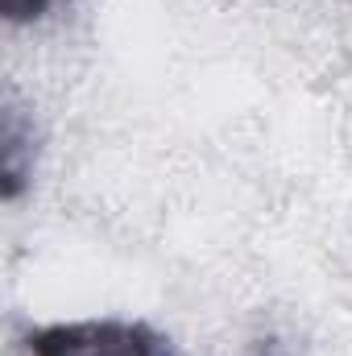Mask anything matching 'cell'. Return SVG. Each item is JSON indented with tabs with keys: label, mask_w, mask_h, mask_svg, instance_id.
I'll return each mask as SVG.
<instances>
[{
	"label": "cell",
	"mask_w": 352,
	"mask_h": 356,
	"mask_svg": "<svg viewBox=\"0 0 352 356\" xmlns=\"http://www.w3.org/2000/svg\"><path fill=\"white\" fill-rule=\"evenodd\" d=\"M25 356H175V348L145 323L88 319L33 332L25 340Z\"/></svg>",
	"instance_id": "obj_1"
},
{
	"label": "cell",
	"mask_w": 352,
	"mask_h": 356,
	"mask_svg": "<svg viewBox=\"0 0 352 356\" xmlns=\"http://www.w3.org/2000/svg\"><path fill=\"white\" fill-rule=\"evenodd\" d=\"M50 4H54V0H0V8H4L8 21H33V17H42Z\"/></svg>",
	"instance_id": "obj_2"
}]
</instances>
